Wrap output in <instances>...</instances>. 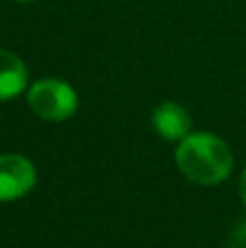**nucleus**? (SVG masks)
Returning a JSON list of instances; mask_svg holds the SVG:
<instances>
[{"label": "nucleus", "mask_w": 246, "mask_h": 248, "mask_svg": "<svg viewBox=\"0 0 246 248\" xmlns=\"http://www.w3.org/2000/svg\"><path fill=\"white\" fill-rule=\"evenodd\" d=\"M179 170L199 185H218L233 170L231 148L212 133H190L177 146Z\"/></svg>", "instance_id": "f257e3e1"}, {"label": "nucleus", "mask_w": 246, "mask_h": 248, "mask_svg": "<svg viewBox=\"0 0 246 248\" xmlns=\"http://www.w3.org/2000/svg\"><path fill=\"white\" fill-rule=\"evenodd\" d=\"M26 103L42 120L63 122L77 113L78 96L74 87L61 78H39L26 92Z\"/></svg>", "instance_id": "f03ea898"}, {"label": "nucleus", "mask_w": 246, "mask_h": 248, "mask_svg": "<svg viewBox=\"0 0 246 248\" xmlns=\"http://www.w3.org/2000/svg\"><path fill=\"white\" fill-rule=\"evenodd\" d=\"M35 166L22 155H0V202L17 201L35 187Z\"/></svg>", "instance_id": "7ed1b4c3"}, {"label": "nucleus", "mask_w": 246, "mask_h": 248, "mask_svg": "<svg viewBox=\"0 0 246 248\" xmlns=\"http://www.w3.org/2000/svg\"><path fill=\"white\" fill-rule=\"evenodd\" d=\"M153 128L168 141H181L192 133V118L179 103H161L151 116Z\"/></svg>", "instance_id": "20e7f679"}, {"label": "nucleus", "mask_w": 246, "mask_h": 248, "mask_svg": "<svg viewBox=\"0 0 246 248\" xmlns=\"http://www.w3.org/2000/svg\"><path fill=\"white\" fill-rule=\"evenodd\" d=\"M29 85V70L24 61L11 50L0 48V100L20 96Z\"/></svg>", "instance_id": "39448f33"}, {"label": "nucleus", "mask_w": 246, "mask_h": 248, "mask_svg": "<svg viewBox=\"0 0 246 248\" xmlns=\"http://www.w3.org/2000/svg\"><path fill=\"white\" fill-rule=\"evenodd\" d=\"M227 248H246V222L238 224L227 240Z\"/></svg>", "instance_id": "423d86ee"}, {"label": "nucleus", "mask_w": 246, "mask_h": 248, "mask_svg": "<svg viewBox=\"0 0 246 248\" xmlns=\"http://www.w3.org/2000/svg\"><path fill=\"white\" fill-rule=\"evenodd\" d=\"M240 196H242V202L246 205V168L242 172V179H240Z\"/></svg>", "instance_id": "0eeeda50"}, {"label": "nucleus", "mask_w": 246, "mask_h": 248, "mask_svg": "<svg viewBox=\"0 0 246 248\" xmlns=\"http://www.w3.org/2000/svg\"><path fill=\"white\" fill-rule=\"evenodd\" d=\"M15 2H35V0H15Z\"/></svg>", "instance_id": "6e6552de"}]
</instances>
